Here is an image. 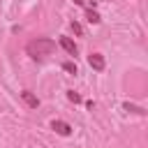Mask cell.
I'll use <instances>...</instances> for the list:
<instances>
[{
	"label": "cell",
	"instance_id": "6da1fadb",
	"mask_svg": "<svg viewBox=\"0 0 148 148\" xmlns=\"http://www.w3.org/2000/svg\"><path fill=\"white\" fill-rule=\"evenodd\" d=\"M56 51V42L49 39V37H37L32 42H28L25 46V53L32 58V60H44L46 56H51Z\"/></svg>",
	"mask_w": 148,
	"mask_h": 148
},
{
	"label": "cell",
	"instance_id": "7a4b0ae2",
	"mask_svg": "<svg viewBox=\"0 0 148 148\" xmlns=\"http://www.w3.org/2000/svg\"><path fill=\"white\" fill-rule=\"evenodd\" d=\"M88 65H90L92 69L102 72V69H104V56H102V53H90V56H88Z\"/></svg>",
	"mask_w": 148,
	"mask_h": 148
},
{
	"label": "cell",
	"instance_id": "3957f363",
	"mask_svg": "<svg viewBox=\"0 0 148 148\" xmlns=\"http://www.w3.org/2000/svg\"><path fill=\"white\" fill-rule=\"evenodd\" d=\"M51 130H56V132H58V134H62V136L72 134V127H69L65 120H53V123H51Z\"/></svg>",
	"mask_w": 148,
	"mask_h": 148
},
{
	"label": "cell",
	"instance_id": "277c9868",
	"mask_svg": "<svg viewBox=\"0 0 148 148\" xmlns=\"http://www.w3.org/2000/svg\"><path fill=\"white\" fill-rule=\"evenodd\" d=\"M60 46H62L69 56H76V53H79V49H76V44L72 42V37H60Z\"/></svg>",
	"mask_w": 148,
	"mask_h": 148
},
{
	"label": "cell",
	"instance_id": "5b68a950",
	"mask_svg": "<svg viewBox=\"0 0 148 148\" xmlns=\"http://www.w3.org/2000/svg\"><path fill=\"white\" fill-rule=\"evenodd\" d=\"M21 99H23V102H25L30 109H37V106H39V99H37V95H32L30 90H23V92H21Z\"/></svg>",
	"mask_w": 148,
	"mask_h": 148
},
{
	"label": "cell",
	"instance_id": "8992f818",
	"mask_svg": "<svg viewBox=\"0 0 148 148\" xmlns=\"http://www.w3.org/2000/svg\"><path fill=\"white\" fill-rule=\"evenodd\" d=\"M123 109H125V111H130V113H139V116H146V109H141V106H134V104H130V102H125V104H123Z\"/></svg>",
	"mask_w": 148,
	"mask_h": 148
},
{
	"label": "cell",
	"instance_id": "52a82bcc",
	"mask_svg": "<svg viewBox=\"0 0 148 148\" xmlns=\"http://www.w3.org/2000/svg\"><path fill=\"white\" fill-rule=\"evenodd\" d=\"M86 16H88V21H90V23H99V21H102V16H99L95 9H86Z\"/></svg>",
	"mask_w": 148,
	"mask_h": 148
},
{
	"label": "cell",
	"instance_id": "ba28073f",
	"mask_svg": "<svg viewBox=\"0 0 148 148\" xmlns=\"http://www.w3.org/2000/svg\"><path fill=\"white\" fill-rule=\"evenodd\" d=\"M67 99H69V102H74V104H79V102H81V95H79V92H74V90H67Z\"/></svg>",
	"mask_w": 148,
	"mask_h": 148
},
{
	"label": "cell",
	"instance_id": "9c48e42d",
	"mask_svg": "<svg viewBox=\"0 0 148 148\" xmlns=\"http://www.w3.org/2000/svg\"><path fill=\"white\" fill-rule=\"evenodd\" d=\"M62 69H65V72H69V74H76V65H74V62H65V65H62Z\"/></svg>",
	"mask_w": 148,
	"mask_h": 148
},
{
	"label": "cell",
	"instance_id": "30bf717a",
	"mask_svg": "<svg viewBox=\"0 0 148 148\" xmlns=\"http://www.w3.org/2000/svg\"><path fill=\"white\" fill-rule=\"evenodd\" d=\"M72 30H74V35H83V28H81V23H76V21H72Z\"/></svg>",
	"mask_w": 148,
	"mask_h": 148
},
{
	"label": "cell",
	"instance_id": "8fae6325",
	"mask_svg": "<svg viewBox=\"0 0 148 148\" xmlns=\"http://www.w3.org/2000/svg\"><path fill=\"white\" fill-rule=\"evenodd\" d=\"M74 2H76V5H83V0H74Z\"/></svg>",
	"mask_w": 148,
	"mask_h": 148
}]
</instances>
